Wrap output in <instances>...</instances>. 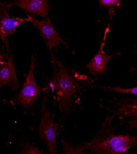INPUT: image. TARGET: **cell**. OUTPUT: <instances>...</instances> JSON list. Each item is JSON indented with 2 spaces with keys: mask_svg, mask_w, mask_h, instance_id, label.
Wrapping results in <instances>:
<instances>
[{
  "mask_svg": "<svg viewBox=\"0 0 137 154\" xmlns=\"http://www.w3.org/2000/svg\"><path fill=\"white\" fill-rule=\"evenodd\" d=\"M19 153L23 154H40L43 152L38 146L34 145V144L26 143L22 146L21 149L19 151Z\"/></svg>",
  "mask_w": 137,
  "mask_h": 154,
  "instance_id": "cell-13",
  "label": "cell"
},
{
  "mask_svg": "<svg viewBox=\"0 0 137 154\" xmlns=\"http://www.w3.org/2000/svg\"><path fill=\"white\" fill-rule=\"evenodd\" d=\"M9 9L7 2L0 1V38L8 51V36L15 33L17 28L27 21L26 17L10 16Z\"/></svg>",
  "mask_w": 137,
  "mask_h": 154,
  "instance_id": "cell-6",
  "label": "cell"
},
{
  "mask_svg": "<svg viewBox=\"0 0 137 154\" xmlns=\"http://www.w3.org/2000/svg\"><path fill=\"white\" fill-rule=\"evenodd\" d=\"M99 4L103 8H108L112 17L113 16L114 9L122 6V0H99Z\"/></svg>",
  "mask_w": 137,
  "mask_h": 154,
  "instance_id": "cell-12",
  "label": "cell"
},
{
  "mask_svg": "<svg viewBox=\"0 0 137 154\" xmlns=\"http://www.w3.org/2000/svg\"><path fill=\"white\" fill-rule=\"evenodd\" d=\"M109 31L110 23L107 25L104 29L98 51L86 64V69L89 70V73L94 76L105 73L107 69V64L111 59H113L117 55V54H107L104 49Z\"/></svg>",
  "mask_w": 137,
  "mask_h": 154,
  "instance_id": "cell-7",
  "label": "cell"
},
{
  "mask_svg": "<svg viewBox=\"0 0 137 154\" xmlns=\"http://www.w3.org/2000/svg\"><path fill=\"white\" fill-rule=\"evenodd\" d=\"M103 90L108 92H113L117 93L122 94H129L134 95L137 97V86L132 87V88H122L119 86H100Z\"/></svg>",
  "mask_w": 137,
  "mask_h": 154,
  "instance_id": "cell-11",
  "label": "cell"
},
{
  "mask_svg": "<svg viewBox=\"0 0 137 154\" xmlns=\"http://www.w3.org/2000/svg\"><path fill=\"white\" fill-rule=\"evenodd\" d=\"M7 4L10 8L18 7L31 15L45 19L49 17V0H14V2H7Z\"/></svg>",
  "mask_w": 137,
  "mask_h": 154,
  "instance_id": "cell-9",
  "label": "cell"
},
{
  "mask_svg": "<svg viewBox=\"0 0 137 154\" xmlns=\"http://www.w3.org/2000/svg\"><path fill=\"white\" fill-rule=\"evenodd\" d=\"M111 111L126 118L137 119V99H126L113 101Z\"/></svg>",
  "mask_w": 137,
  "mask_h": 154,
  "instance_id": "cell-10",
  "label": "cell"
},
{
  "mask_svg": "<svg viewBox=\"0 0 137 154\" xmlns=\"http://www.w3.org/2000/svg\"><path fill=\"white\" fill-rule=\"evenodd\" d=\"M26 19L27 22L31 23L38 29L51 54L53 49L58 48L61 45L69 48V44L60 35L49 17L40 21L30 14L27 16Z\"/></svg>",
  "mask_w": 137,
  "mask_h": 154,
  "instance_id": "cell-5",
  "label": "cell"
},
{
  "mask_svg": "<svg viewBox=\"0 0 137 154\" xmlns=\"http://www.w3.org/2000/svg\"><path fill=\"white\" fill-rule=\"evenodd\" d=\"M38 131L39 137L47 146L48 152L52 154L58 153L57 136L58 125L55 121L54 115L49 110L46 97H44L42 101Z\"/></svg>",
  "mask_w": 137,
  "mask_h": 154,
  "instance_id": "cell-3",
  "label": "cell"
},
{
  "mask_svg": "<svg viewBox=\"0 0 137 154\" xmlns=\"http://www.w3.org/2000/svg\"><path fill=\"white\" fill-rule=\"evenodd\" d=\"M65 153L117 154L125 153L137 146V136L107 134L104 126L95 137L79 145H73L62 140Z\"/></svg>",
  "mask_w": 137,
  "mask_h": 154,
  "instance_id": "cell-2",
  "label": "cell"
},
{
  "mask_svg": "<svg viewBox=\"0 0 137 154\" xmlns=\"http://www.w3.org/2000/svg\"><path fill=\"white\" fill-rule=\"evenodd\" d=\"M51 56L53 75L44 90L50 93L63 114L70 112L77 103L81 86L75 80L70 71L58 58Z\"/></svg>",
  "mask_w": 137,
  "mask_h": 154,
  "instance_id": "cell-1",
  "label": "cell"
},
{
  "mask_svg": "<svg viewBox=\"0 0 137 154\" xmlns=\"http://www.w3.org/2000/svg\"><path fill=\"white\" fill-rule=\"evenodd\" d=\"M8 86L12 91L19 88L18 78L12 57L11 54H0V90L3 86Z\"/></svg>",
  "mask_w": 137,
  "mask_h": 154,
  "instance_id": "cell-8",
  "label": "cell"
},
{
  "mask_svg": "<svg viewBox=\"0 0 137 154\" xmlns=\"http://www.w3.org/2000/svg\"><path fill=\"white\" fill-rule=\"evenodd\" d=\"M36 57L32 56L29 70L25 75V79L15 100L20 106L29 108L36 103L41 93V89L36 82L34 71L36 67Z\"/></svg>",
  "mask_w": 137,
  "mask_h": 154,
  "instance_id": "cell-4",
  "label": "cell"
}]
</instances>
